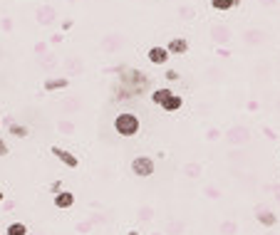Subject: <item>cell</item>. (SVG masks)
Here are the masks:
<instances>
[{
    "label": "cell",
    "mask_w": 280,
    "mask_h": 235,
    "mask_svg": "<svg viewBox=\"0 0 280 235\" xmlns=\"http://www.w3.org/2000/svg\"><path fill=\"white\" fill-rule=\"evenodd\" d=\"M266 37L268 35L263 32V30H258V28H251V30L243 32V42H246V45H263Z\"/></svg>",
    "instance_id": "9"
},
{
    "label": "cell",
    "mask_w": 280,
    "mask_h": 235,
    "mask_svg": "<svg viewBox=\"0 0 280 235\" xmlns=\"http://www.w3.org/2000/svg\"><path fill=\"white\" fill-rule=\"evenodd\" d=\"M10 134L17 139H25L30 134L28 131V126H23V124H15V122H10Z\"/></svg>",
    "instance_id": "23"
},
{
    "label": "cell",
    "mask_w": 280,
    "mask_h": 235,
    "mask_svg": "<svg viewBox=\"0 0 280 235\" xmlns=\"http://www.w3.org/2000/svg\"><path fill=\"white\" fill-rule=\"evenodd\" d=\"M181 173L186 176V179H198V176L203 173V166H201L198 161H189V164H183Z\"/></svg>",
    "instance_id": "13"
},
{
    "label": "cell",
    "mask_w": 280,
    "mask_h": 235,
    "mask_svg": "<svg viewBox=\"0 0 280 235\" xmlns=\"http://www.w3.org/2000/svg\"><path fill=\"white\" fill-rule=\"evenodd\" d=\"M211 8H213V10H231L233 3H231V0H211Z\"/></svg>",
    "instance_id": "24"
},
{
    "label": "cell",
    "mask_w": 280,
    "mask_h": 235,
    "mask_svg": "<svg viewBox=\"0 0 280 235\" xmlns=\"http://www.w3.org/2000/svg\"><path fill=\"white\" fill-rule=\"evenodd\" d=\"M55 206L57 208H72L74 206V193H70V191H60V193H55Z\"/></svg>",
    "instance_id": "12"
},
{
    "label": "cell",
    "mask_w": 280,
    "mask_h": 235,
    "mask_svg": "<svg viewBox=\"0 0 280 235\" xmlns=\"http://www.w3.org/2000/svg\"><path fill=\"white\" fill-rule=\"evenodd\" d=\"M132 173L139 176V179L154 176V161H152V156H134V161H132Z\"/></svg>",
    "instance_id": "3"
},
{
    "label": "cell",
    "mask_w": 280,
    "mask_h": 235,
    "mask_svg": "<svg viewBox=\"0 0 280 235\" xmlns=\"http://www.w3.org/2000/svg\"><path fill=\"white\" fill-rule=\"evenodd\" d=\"M141 129V122L137 114H132V111H122L117 119H114V131L119 134V136H137Z\"/></svg>",
    "instance_id": "1"
},
{
    "label": "cell",
    "mask_w": 280,
    "mask_h": 235,
    "mask_svg": "<svg viewBox=\"0 0 280 235\" xmlns=\"http://www.w3.org/2000/svg\"><path fill=\"white\" fill-rule=\"evenodd\" d=\"M137 218H139L141 223H149L152 218H154V208H152V206H139V210H137Z\"/></svg>",
    "instance_id": "19"
},
{
    "label": "cell",
    "mask_w": 280,
    "mask_h": 235,
    "mask_svg": "<svg viewBox=\"0 0 280 235\" xmlns=\"http://www.w3.org/2000/svg\"><path fill=\"white\" fill-rule=\"evenodd\" d=\"M57 129H60L62 134H72V131H74V124H72V122H60Z\"/></svg>",
    "instance_id": "28"
},
{
    "label": "cell",
    "mask_w": 280,
    "mask_h": 235,
    "mask_svg": "<svg viewBox=\"0 0 280 235\" xmlns=\"http://www.w3.org/2000/svg\"><path fill=\"white\" fill-rule=\"evenodd\" d=\"M35 17H38V23H40V25H52V23H55V17H57V13H55V8H52V5H40V8H38V13H35Z\"/></svg>",
    "instance_id": "8"
},
{
    "label": "cell",
    "mask_w": 280,
    "mask_h": 235,
    "mask_svg": "<svg viewBox=\"0 0 280 235\" xmlns=\"http://www.w3.org/2000/svg\"><path fill=\"white\" fill-rule=\"evenodd\" d=\"M238 233V223L236 221H223L221 223V235H236Z\"/></svg>",
    "instance_id": "21"
},
{
    "label": "cell",
    "mask_w": 280,
    "mask_h": 235,
    "mask_svg": "<svg viewBox=\"0 0 280 235\" xmlns=\"http://www.w3.org/2000/svg\"><path fill=\"white\" fill-rule=\"evenodd\" d=\"M169 55H186L189 52V40L186 37H174V40L169 42Z\"/></svg>",
    "instance_id": "10"
},
{
    "label": "cell",
    "mask_w": 280,
    "mask_h": 235,
    "mask_svg": "<svg viewBox=\"0 0 280 235\" xmlns=\"http://www.w3.org/2000/svg\"><path fill=\"white\" fill-rule=\"evenodd\" d=\"M255 218H258L260 225H266V228H270V225H275V223H278L275 213H273V210H268V208H255Z\"/></svg>",
    "instance_id": "11"
},
{
    "label": "cell",
    "mask_w": 280,
    "mask_h": 235,
    "mask_svg": "<svg viewBox=\"0 0 280 235\" xmlns=\"http://www.w3.org/2000/svg\"><path fill=\"white\" fill-rule=\"evenodd\" d=\"M183 107V97H176V94H171V97L161 104V109L164 111H179Z\"/></svg>",
    "instance_id": "17"
},
{
    "label": "cell",
    "mask_w": 280,
    "mask_h": 235,
    "mask_svg": "<svg viewBox=\"0 0 280 235\" xmlns=\"http://www.w3.org/2000/svg\"><path fill=\"white\" fill-rule=\"evenodd\" d=\"M70 87V80L67 77H57V80H45V89L47 92H55V89H65Z\"/></svg>",
    "instance_id": "16"
},
{
    "label": "cell",
    "mask_w": 280,
    "mask_h": 235,
    "mask_svg": "<svg viewBox=\"0 0 280 235\" xmlns=\"http://www.w3.org/2000/svg\"><path fill=\"white\" fill-rule=\"evenodd\" d=\"M65 69L70 72L72 77H74V74H82V72H84V62L80 60V57H67V60H65Z\"/></svg>",
    "instance_id": "14"
},
{
    "label": "cell",
    "mask_w": 280,
    "mask_h": 235,
    "mask_svg": "<svg viewBox=\"0 0 280 235\" xmlns=\"http://www.w3.org/2000/svg\"><path fill=\"white\" fill-rule=\"evenodd\" d=\"M89 228H92V223H80V225H77V230H80V233H87Z\"/></svg>",
    "instance_id": "31"
},
{
    "label": "cell",
    "mask_w": 280,
    "mask_h": 235,
    "mask_svg": "<svg viewBox=\"0 0 280 235\" xmlns=\"http://www.w3.org/2000/svg\"><path fill=\"white\" fill-rule=\"evenodd\" d=\"M231 3H233V8H236V5H240V3H243V0H231Z\"/></svg>",
    "instance_id": "34"
},
{
    "label": "cell",
    "mask_w": 280,
    "mask_h": 235,
    "mask_svg": "<svg viewBox=\"0 0 280 235\" xmlns=\"http://www.w3.org/2000/svg\"><path fill=\"white\" fill-rule=\"evenodd\" d=\"M166 80L169 82H176V80H179V72H176V69H166Z\"/></svg>",
    "instance_id": "29"
},
{
    "label": "cell",
    "mask_w": 280,
    "mask_h": 235,
    "mask_svg": "<svg viewBox=\"0 0 280 235\" xmlns=\"http://www.w3.org/2000/svg\"><path fill=\"white\" fill-rule=\"evenodd\" d=\"M203 195H206V198H213V201H216V198H221V191H218L216 186H203Z\"/></svg>",
    "instance_id": "27"
},
{
    "label": "cell",
    "mask_w": 280,
    "mask_h": 235,
    "mask_svg": "<svg viewBox=\"0 0 280 235\" xmlns=\"http://www.w3.org/2000/svg\"><path fill=\"white\" fill-rule=\"evenodd\" d=\"M52 156H57L65 166H70V168H77L80 166V161H77V156L72 151H67V149H62V146H52Z\"/></svg>",
    "instance_id": "5"
},
{
    "label": "cell",
    "mask_w": 280,
    "mask_h": 235,
    "mask_svg": "<svg viewBox=\"0 0 280 235\" xmlns=\"http://www.w3.org/2000/svg\"><path fill=\"white\" fill-rule=\"evenodd\" d=\"M3 198H5V193H3V191H0V203H3Z\"/></svg>",
    "instance_id": "36"
},
{
    "label": "cell",
    "mask_w": 280,
    "mask_h": 235,
    "mask_svg": "<svg viewBox=\"0 0 280 235\" xmlns=\"http://www.w3.org/2000/svg\"><path fill=\"white\" fill-rule=\"evenodd\" d=\"M55 65H57L55 55H45V57H40V67H42V69H52Z\"/></svg>",
    "instance_id": "25"
},
{
    "label": "cell",
    "mask_w": 280,
    "mask_h": 235,
    "mask_svg": "<svg viewBox=\"0 0 280 235\" xmlns=\"http://www.w3.org/2000/svg\"><path fill=\"white\" fill-rule=\"evenodd\" d=\"M263 5H275V0H260Z\"/></svg>",
    "instance_id": "33"
},
{
    "label": "cell",
    "mask_w": 280,
    "mask_h": 235,
    "mask_svg": "<svg viewBox=\"0 0 280 235\" xmlns=\"http://www.w3.org/2000/svg\"><path fill=\"white\" fill-rule=\"evenodd\" d=\"M122 47H124V35H119V32H112V35H107V37L102 40V50L109 52V55L119 52Z\"/></svg>",
    "instance_id": "4"
},
{
    "label": "cell",
    "mask_w": 280,
    "mask_h": 235,
    "mask_svg": "<svg viewBox=\"0 0 280 235\" xmlns=\"http://www.w3.org/2000/svg\"><path fill=\"white\" fill-rule=\"evenodd\" d=\"M211 37L218 42V45H226V42L233 37V32H231V28H226V25H221V23H216V25H211Z\"/></svg>",
    "instance_id": "6"
},
{
    "label": "cell",
    "mask_w": 280,
    "mask_h": 235,
    "mask_svg": "<svg viewBox=\"0 0 280 235\" xmlns=\"http://www.w3.org/2000/svg\"><path fill=\"white\" fill-rule=\"evenodd\" d=\"M77 109H82V99H80V97L67 99V102L62 104V111H67V114H70V111H77Z\"/></svg>",
    "instance_id": "22"
},
{
    "label": "cell",
    "mask_w": 280,
    "mask_h": 235,
    "mask_svg": "<svg viewBox=\"0 0 280 235\" xmlns=\"http://www.w3.org/2000/svg\"><path fill=\"white\" fill-rule=\"evenodd\" d=\"M223 139L231 144V146H243V144L251 141V129L243 126V124H236V126H231V129L226 131Z\"/></svg>",
    "instance_id": "2"
},
{
    "label": "cell",
    "mask_w": 280,
    "mask_h": 235,
    "mask_svg": "<svg viewBox=\"0 0 280 235\" xmlns=\"http://www.w3.org/2000/svg\"><path fill=\"white\" fill-rule=\"evenodd\" d=\"M0 156H8V144L0 139Z\"/></svg>",
    "instance_id": "32"
},
{
    "label": "cell",
    "mask_w": 280,
    "mask_h": 235,
    "mask_svg": "<svg viewBox=\"0 0 280 235\" xmlns=\"http://www.w3.org/2000/svg\"><path fill=\"white\" fill-rule=\"evenodd\" d=\"M5 235H28V225L25 223H10Z\"/></svg>",
    "instance_id": "20"
},
{
    "label": "cell",
    "mask_w": 280,
    "mask_h": 235,
    "mask_svg": "<svg viewBox=\"0 0 280 235\" xmlns=\"http://www.w3.org/2000/svg\"><path fill=\"white\" fill-rule=\"evenodd\" d=\"M218 136H221V131H218V129H209V134H206V139H209V141H216Z\"/></svg>",
    "instance_id": "30"
},
{
    "label": "cell",
    "mask_w": 280,
    "mask_h": 235,
    "mask_svg": "<svg viewBox=\"0 0 280 235\" xmlns=\"http://www.w3.org/2000/svg\"><path fill=\"white\" fill-rule=\"evenodd\" d=\"M149 62H152V65H156V67H161V65H166L169 62V50L166 47H161V45H156V47H152V50H149Z\"/></svg>",
    "instance_id": "7"
},
{
    "label": "cell",
    "mask_w": 280,
    "mask_h": 235,
    "mask_svg": "<svg viewBox=\"0 0 280 235\" xmlns=\"http://www.w3.org/2000/svg\"><path fill=\"white\" fill-rule=\"evenodd\" d=\"M179 15H181L183 20H194V17H196V10H194L191 5H183V8H179Z\"/></svg>",
    "instance_id": "26"
},
{
    "label": "cell",
    "mask_w": 280,
    "mask_h": 235,
    "mask_svg": "<svg viewBox=\"0 0 280 235\" xmlns=\"http://www.w3.org/2000/svg\"><path fill=\"white\" fill-rule=\"evenodd\" d=\"M171 94H174L171 89H166V87H159V89H154V92H152V102L161 107V104H164V102H166V99L171 97Z\"/></svg>",
    "instance_id": "18"
},
{
    "label": "cell",
    "mask_w": 280,
    "mask_h": 235,
    "mask_svg": "<svg viewBox=\"0 0 280 235\" xmlns=\"http://www.w3.org/2000/svg\"><path fill=\"white\" fill-rule=\"evenodd\" d=\"M183 230H186V223H183L181 218H171V221L166 223L164 235H183Z\"/></svg>",
    "instance_id": "15"
},
{
    "label": "cell",
    "mask_w": 280,
    "mask_h": 235,
    "mask_svg": "<svg viewBox=\"0 0 280 235\" xmlns=\"http://www.w3.org/2000/svg\"><path fill=\"white\" fill-rule=\"evenodd\" d=\"M152 235H164V233H152Z\"/></svg>",
    "instance_id": "37"
},
{
    "label": "cell",
    "mask_w": 280,
    "mask_h": 235,
    "mask_svg": "<svg viewBox=\"0 0 280 235\" xmlns=\"http://www.w3.org/2000/svg\"><path fill=\"white\" fill-rule=\"evenodd\" d=\"M129 235H141V233H139V230H132V233H129Z\"/></svg>",
    "instance_id": "35"
},
{
    "label": "cell",
    "mask_w": 280,
    "mask_h": 235,
    "mask_svg": "<svg viewBox=\"0 0 280 235\" xmlns=\"http://www.w3.org/2000/svg\"><path fill=\"white\" fill-rule=\"evenodd\" d=\"M278 109H280V102H278Z\"/></svg>",
    "instance_id": "38"
}]
</instances>
